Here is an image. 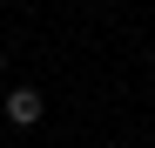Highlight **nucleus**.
Listing matches in <instances>:
<instances>
[{
	"label": "nucleus",
	"instance_id": "1",
	"mask_svg": "<svg viewBox=\"0 0 155 148\" xmlns=\"http://www.w3.org/2000/svg\"><path fill=\"white\" fill-rule=\"evenodd\" d=\"M41 114H47V101H41V88H14V94H7V121H14V128H34Z\"/></svg>",
	"mask_w": 155,
	"mask_h": 148
},
{
	"label": "nucleus",
	"instance_id": "2",
	"mask_svg": "<svg viewBox=\"0 0 155 148\" xmlns=\"http://www.w3.org/2000/svg\"><path fill=\"white\" fill-rule=\"evenodd\" d=\"M0 74H7V47H0Z\"/></svg>",
	"mask_w": 155,
	"mask_h": 148
}]
</instances>
